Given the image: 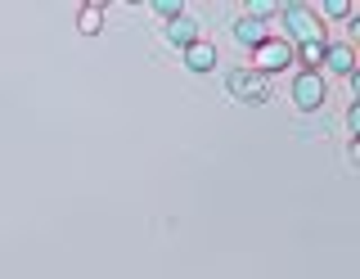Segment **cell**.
I'll list each match as a JSON object with an SVG mask.
<instances>
[{
    "label": "cell",
    "instance_id": "cell-1",
    "mask_svg": "<svg viewBox=\"0 0 360 279\" xmlns=\"http://www.w3.org/2000/svg\"><path fill=\"white\" fill-rule=\"evenodd\" d=\"M225 86H230V95H234V99H243V104H266V99H270L266 77H262V72H252V68H234L230 77H225Z\"/></svg>",
    "mask_w": 360,
    "mask_h": 279
},
{
    "label": "cell",
    "instance_id": "cell-2",
    "mask_svg": "<svg viewBox=\"0 0 360 279\" xmlns=\"http://www.w3.org/2000/svg\"><path fill=\"white\" fill-rule=\"evenodd\" d=\"M292 63V41H279V37H262L252 46V72H275Z\"/></svg>",
    "mask_w": 360,
    "mask_h": 279
},
{
    "label": "cell",
    "instance_id": "cell-3",
    "mask_svg": "<svg viewBox=\"0 0 360 279\" xmlns=\"http://www.w3.org/2000/svg\"><path fill=\"white\" fill-rule=\"evenodd\" d=\"M292 99H297V108H320L324 99H329V91H324L320 72H297V82H292Z\"/></svg>",
    "mask_w": 360,
    "mask_h": 279
},
{
    "label": "cell",
    "instance_id": "cell-4",
    "mask_svg": "<svg viewBox=\"0 0 360 279\" xmlns=\"http://www.w3.org/2000/svg\"><path fill=\"white\" fill-rule=\"evenodd\" d=\"M284 18L292 23V37H297V46H302V41H324L320 27H315V14H311L307 5H284Z\"/></svg>",
    "mask_w": 360,
    "mask_h": 279
},
{
    "label": "cell",
    "instance_id": "cell-5",
    "mask_svg": "<svg viewBox=\"0 0 360 279\" xmlns=\"http://www.w3.org/2000/svg\"><path fill=\"white\" fill-rule=\"evenodd\" d=\"M167 37H172V46H180V50H189L194 41H202L198 37V23H194V18H185V14L167 23Z\"/></svg>",
    "mask_w": 360,
    "mask_h": 279
},
{
    "label": "cell",
    "instance_id": "cell-6",
    "mask_svg": "<svg viewBox=\"0 0 360 279\" xmlns=\"http://www.w3.org/2000/svg\"><path fill=\"white\" fill-rule=\"evenodd\" d=\"M185 63H189V72H212V68H217V46L194 41V46L185 50Z\"/></svg>",
    "mask_w": 360,
    "mask_h": 279
},
{
    "label": "cell",
    "instance_id": "cell-7",
    "mask_svg": "<svg viewBox=\"0 0 360 279\" xmlns=\"http://www.w3.org/2000/svg\"><path fill=\"white\" fill-rule=\"evenodd\" d=\"M324 59H329L333 72L356 77V54H352V46H324Z\"/></svg>",
    "mask_w": 360,
    "mask_h": 279
},
{
    "label": "cell",
    "instance_id": "cell-8",
    "mask_svg": "<svg viewBox=\"0 0 360 279\" xmlns=\"http://www.w3.org/2000/svg\"><path fill=\"white\" fill-rule=\"evenodd\" d=\"M292 59H302L307 72H315V63L324 59V41H302V46H292Z\"/></svg>",
    "mask_w": 360,
    "mask_h": 279
},
{
    "label": "cell",
    "instance_id": "cell-9",
    "mask_svg": "<svg viewBox=\"0 0 360 279\" xmlns=\"http://www.w3.org/2000/svg\"><path fill=\"white\" fill-rule=\"evenodd\" d=\"M77 27H82V37H95V32L104 27V5H86L82 18H77Z\"/></svg>",
    "mask_w": 360,
    "mask_h": 279
},
{
    "label": "cell",
    "instance_id": "cell-10",
    "mask_svg": "<svg viewBox=\"0 0 360 279\" xmlns=\"http://www.w3.org/2000/svg\"><path fill=\"white\" fill-rule=\"evenodd\" d=\"M234 37H239L243 46H257V41H262V23H257V18H239V23H234Z\"/></svg>",
    "mask_w": 360,
    "mask_h": 279
},
{
    "label": "cell",
    "instance_id": "cell-11",
    "mask_svg": "<svg viewBox=\"0 0 360 279\" xmlns=\"http://www.w3.org/2000/svg\"><path fill=\"white\" fill-rule=\"evenodd\" d=\"M158 14H167V18H180V14H185V5H176V0H158Z\"/></svg>",
    "mask_w": 360,
    "mask_h": 279
},
{
    "label": "cell",
    "instance_id": "cell-12",
    "mask_svg": "<svg viewBox=\"0 0 360 279\" xmlns=\"http://www.w3.org/2000/svg\"><path fill=\"white\" fill-rule=\"evenodd\" d=\"M324 14H329V18H347V14H352V5H347V0H329Z\"/></svg>",
    "mask_w": 360,
    "mask_h": 279
},
{
    "label": "cell",
    "instance_id": "cell-13",
    "mask_svg": "<svg viewBox=\"0 0 360 279\" xmlns=\"http://www.w3.org/2000/svg\"><path fill=\"white\" fill-rule=\"evenodd\" d=\"M347 126H352V131H360V104H352V108H347Z\"/></svg>",
    "mask_w": 360,
    "mask_h": 279
}]
</instances>
